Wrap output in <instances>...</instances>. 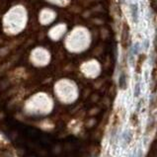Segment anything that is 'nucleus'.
<instances>
[{"mask_svg": "<svg viewBox=\"0 0 157 157\" xmlns=\"http://www.w3.org/2000/svg\"><path fill=\"white\" fill-rule=\"evenodd\" d=\"M145 55H140V57H138V60H137V67H136V71L137 72H140V69H141V66H142V63L144 62L145 60Z\"/></svg>", "mask_w": 157, "mask_h": 157, "instance_id": "nucleus-4", "label": "nucleus"}, {"mask_svg": "<svg viewBox=\"0 0 157 157\" xmlns=\"http://www.w3.org/2000/svg\"><path fill=\"white\" fill-rule=\"evenodd\" d=\"M131 15L132 18V21L134 23H137V18H138V7L136 4H131Z\"/></svg>", "mask_w": 157, "mask_h": 157, "instance_id": "nucleus-3", "label": "nucleus"}, {"mask_svg": "<svg viewBox=\"0 0 157 157\" xmlns=\"http://www.w3.org/2000/svg\"><path fill=\"white\" fill-rule=\"evenodd\" d=\"M119 84H120V88L124 90L128 87V76L125 74V72H122L120 75L119 78Z\"/></svg>", "mask_w": 157, "mask_h": 157, "instance_id": "nucleus-2", "label": "nucleus"}, {"mask_svg": "<svg viewBox=\"0 0 157 157\" xmlns=\"http://www.w3.org/2000/svg\"><path fill=\"white\" fill-rule=\"evenodd\" d=\"M129 39H131V34H129V27L127 22H124L122 27V35H121V42L124 48H127L129 44Z\"/></svg>", "mask_w": 157, "mask_h": 157, "instance_id": "nucleus-1", "label": "nucleus"}, {"mask_svg": "<svg viewBox=\"0 0 157 157\" xmlns=\"http://www.w3.org/2000/svg\"><path fill=\"white\" fill-rule=\"evenodd\" d=\"M138 44H134L133 47L132 48V52H131V56H133L134 55H136L138 52V50H140V48H138Z\"/></svg>", "mask_w": 157, "mask_h": 157, "instance_id": "nucleus-5", "label": "nucleus"}, {"mask_svg": "<svg viewBox=\"0 0 157 157\" xmlns=\"http://www.w3.org/2000/svg\"><path fill=\"white\" fill-rule=\"evenodd\" d=\"M149 3H150L151 8L153 9L154 12L157 14V0H149Z\"/></svg>", "mask_w": 157, "mask_h": 157, "instance_id": "nucleus-6", "label": "nucleus"}, {"mask_svg": "<svg viewBox=\"0 0 157 157\" xmlns=\"http://www.w3.org/2000/svg\"><path fill=\"white\" fill-rule=\"evenodd\" d=\"M125 1V0H121V2H122V3H124Z\"/></svg>", "mask_w": 157, "mask_h": 157, "instance_id": "nucleus-8", "label": "nucleus"}, {"mask_svg": "<svg viewBox=\"0 0 157 157\" xmlns=\"http://www.w3.org/2000/svg\"><path fill=\"white\" fill-rule=\"evenodd\" d=\"M154 47H155L156 52H157V33L155 34V37H154Z\"/></svg>", "mask_w": 157, "mask_h": 157, "instance_id": "nucleus-7", "label": "nucleus"}]
</instances>
